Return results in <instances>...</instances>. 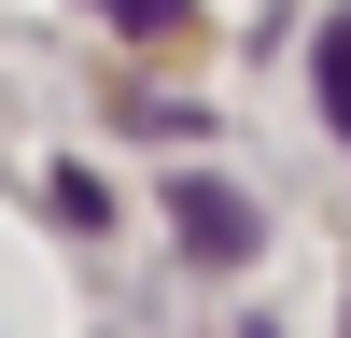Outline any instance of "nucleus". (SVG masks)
<instances>
[{
    "instance_id": "f257e3e1",
    "label": "nucleus",
    "mask_w": 351,
    "mask_h": 338,
    "mask_svg": "<svg viewBox=\"0 0 351 338\" xmlns=\"http://www.w3.org/2000/svg\"><path fill=\"white\" fill-rule=\"evenodd\" d=\"M253 240H267V225H253V197H239V183H211V169H197V183H183V254H197V268H239Z\"/></svg>"
},
{
    "instance_id": "f03ea898",
    "label": "nucleus",
    "mask_w": 351,
    "mask_h": 338,
    "mask_svg": "<svg viewBox=\"0 0 351 338\" xmlns=\"http://www.w3.org/2000/svg\"><path fill=\"white\" fill-rule=\"evenodd\" d=\"M324 113H337V127H351V14L324 28Z\"/></svg>"
},
{
    "instance_id": "7ed1b4c3",
    "label": "nucleus",
    "mask_w": 351,
    "mask_h": 338,
    "mask_svg": "<svg viewBox=\"0 0 351 338\" xmlns=\"http://www.w3.org/2000/svg\"><path fill=\"white\" fill-rule=\"evenodd\" d=\"M112 14H127V28H169V14H183V0H112Z\"/></svg>"
},
{
    "instance_id": "20e7f679",
    "label": "nucleus",
    "mask_w": 351,
    "mask_h": 338,
    "mask_svg": "<svg viewBox=\"0 0 351 338\" xmlns=\"http://www.w3.org/2000/svg\"><path fill=\"white\" fill-rule=\"evenodd\" d=\"M239 338H281V324H239Z\"/></svg>"
}]
</instances>
